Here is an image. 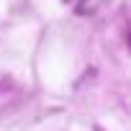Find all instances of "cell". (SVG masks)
<instances>
[{
  "label": "cell",
  "mask_w": 131,
  "mask_h": 131,
  "mask_svg": "<svg viewBox=\"0 0 131 131\" xmlns=\"http://www.w3.org/2000/svg\"><path fill=\"white\" fill-rule=\"evenodd\" d=\"M64 3H70V0H64Z\"/></svg>",
  "instance_id": "cell-2"
},
{
  "label": "cell",
  "mask_w": 131,
  "mask_h": 131,
  "mask_svg": "<svg viewBox=\"0 0 131 131\" xmlns=\"http://www.w3.org/2000/svg\"><path fill=\"white\" fill-rule=\"evenodd\" d=\"M103 3H105V0H80L77 8H75V13H77V16H90V13H95Z\"/></svg>",
  "instance_id": "cell-1"
}]
</instances>
